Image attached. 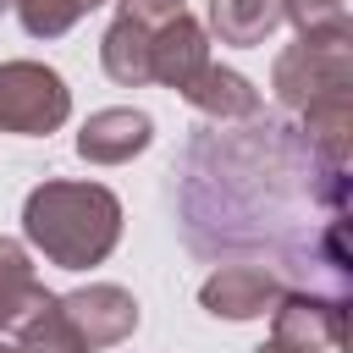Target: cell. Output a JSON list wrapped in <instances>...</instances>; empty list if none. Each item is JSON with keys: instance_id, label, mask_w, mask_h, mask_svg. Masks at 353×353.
Instances as JSON below:
<instances>
[{"instance_id": "obj_1", "label": "cell", "mask_w": 353, "mask_h": 353, "mask_svg": "<svg viewBox=\"0 0 353 353\" xmlns=\"http://www.w3.org/2000/svg\"><path fill=\"white\" fill-rule=\"evenodd\" d=\"M22 237L50 265L88 270L121 237V199L105 182H39L22 204Z\"/></svg>"}, {"instance_id": "obj_2", "label": "cell", "mask_w": 353, "mask_h": 353, "mask_svg": "<svg viewBox=\"0 0 353 353\" xmlns=\"http://www.w3.org/2000/svg\"><path fill=\"white\" fill-rule=\"evenodd\" d=\"M270 94L287 110H303L325 94H353V28L347 33H298L270 66Z\"/></svg>"}, {"instance_id": "obj_3", "label": "cell", "mask_w": 353, "mask_h": 353, "mask_svg": "<svg viewBox=\"0 0 353 353\" xmlns=\"http://www.w3.org/2000/svg\"><path fill=\"white\" fill-rule=\"evenodd\" d=\"M72 116V88L44 61H0V132L44 138Z\"/></svg>"}, {"instance_id": "obj_4", "label": "cell", "mask_w": 353, "mask_h": 353, "mask_svg": "<svg viewBox=\"0 0 353 353\" xmlns=\"http://www.w3.org/2000/svg\"><path fill=\"white\" fill-rule=\"evenodd\" d=\"M270 336H281L303 353H336L347 342V298L314 292V287H287L270 309Z\"/></svg>"}, {"instance_id": "obj_5", "label": "cell", "mask_w": 353, "mask_h": 353, "mask_svg": "<svg viewBox=\"0 0 353 353\" xmlns=\"http://www.w3.org/2000/svg\"><path fill=\"white\" fill-rule=\"evenodd\" d=\"M61 309H66V320L83 336L88 353L116 347V342H127L138 331V298L127 287H116V281H88L77 292H61Z\"/></svg>"}, {"instance_id": "obj_6", "label": "cell", "mask_w": 353, "mask_h": 353, "mask_svg": "<svg viewBox=\"0 0 353 353\" xmlns=\"http://www.w3.org/2000/svg\"><path fill=\"white\" fill-rule=\"evenodd\" d=\"M287 292V281L270 270V265H221L204 287H199V303L215 314V320H259L276 309V298Z\"/></svg>"}, {"instance_id": "obj_7", "label": "cell", "mask_w": 353, "mask_h": 353, "mask_svg": "<svg viewBox=\"0 0 353 353\" xmlns=\"http://www.w3.org/2000/svg\"><path fill=\"white\" fill-rule=\"evenodd\" d=\"M204 61H210V28H204L199 17L176 11L171 22H160V28L149 33V83L182 94Z\"/></svg>"}, {"instance_id": "obj_8", "label": "cell", "mask_w": 353, "mask_h": 353, "mask_svg": "<svg viewBox=\"0 0 353 353\" xmlns=\"http://www.w3.org/2000/svg\"><path fill=\"white\" fill-rule=\"evenodd\" d=\"M154 143V121L132 105H110V110H94L77 132V154L88 165H127L132 154H143Z\"/></svg>"}, {"instance_id": "obj_9", "label": "cell", "mask_w": 353, "mask_h": 353, "mask_svg": "<svg viewBox=\"0 0 353 353\" xmlns=\"http://www.w3.org/2000/svg\"><path fill=\"white\" fill-rule=\"evenodd\" d=\"M182 99H188L199 116H210L215 127H226V121H254V116H259V88H254L237 66H221V61H204V66L193 72V83L182 88Z\"/></svg>"}, {"instance_id": "obj_10", "label": "cell", "mask_w": 353, "mask_h": 353, "mask_svg": "<svg viewBox=\"0 0 353 353\" xmlns=\"http://www.w3.org/2000/svg\"><path fill=\"white\" fill-rule=\"evenodd\" d=\"M303 116V143L325 160V165H347V149H353V94H325L314 105L298 110Z\"/></svg>"}, {"instance_id": "obj_11", "label": "cell", "mask_w": 353, "mask_h": 353, "mask_svg": "<svg viewBox=\"0 0 353 353\" xmlns=\"http://www.w3.org/2000/svg\"><path fill=\"white\" fill-rule=\"evenodd\" d=\"M11 347L17 353H88L83 347V336L72 331V320H66V309H61V292H44L17 325H11Z\"/></svg>"}, {"instance_id": "obj_12", "label": "cell", "mask_w": 353, "mask_h": 353, "mask_svg": "<svg viewBox=\"0 0 353 353\" xmlns=\"http://www.w3.org/2000/svg\"><path fill=\"white\" fill-rule=\"evenodd\" d=\"M149 33H154V28H138V22H127V17H116V22L105 28V39H99V66H105L110 83H121V88H143V83H149Z\"/></svg>"}, {"instance_id": "obj_13", "label": "cell", "mask_w": 353, "mask_h": 353, "mask_svg": "<svg viewBox=\"0 0 353 353\" xmlns=\"http://www.w3.org/2000/svg\"><path fill=\"white\" fill-rule=\"evenodd\" d=\"M281 28V0H210V33L221 44H265Z\"/></svg>"}, {"instance_id": "obj_14", "label": "cell", "mask_w": 353, "mask_h": 353, "mask_svg": "<svg viewBox=\"0 0 353 353\" xmlns=\"http://www.w3.org/2000/svg\"><path fill=\"white\" fill-rule=\"evenodd\" d=\"M50 287L39 281V270H33V259H28V248L17 243V237H0V325L11 331L39 298H44Z\"/></svg>"}, {"instance_id": "obj_15", "label": "cell", "mask_w": 353, "mask_h": 353, "mask_svg": "<svg viewBox=\"0 0 353 353\" xmlns=\"http://www.w3.org/2000/svg\"><path fill=\"white\" fill-rule=\"evenodd\" d=\"M11 6H17L22 28H28L33 39H61L77 17H88V11L105 6V0H11Z\"/></svg>"}, {"instance_id": "obj_16", "label": "cell", "mask_w": 353, "mask_h": 353, "mask_svg": "<svg viewBox=\"0 0 353 353\" xmlns=\"http://www.w3.org/2000/svg\"><path fill=\"white\" fill-rule=\"evenodd\" d=\"M281 22H292L298 33H347V0H281Z\"/></svg>"}, {"instance_id": "obj_17", "label": "cell", "mask_w": 353, "mask_h": 353, "mask_svg": "<svg viewBox=\"0 0 353 353\" xmlns=\"http://www.w3.org/2000/svg\"><path fill=\"white\" fill-rule=\"evenodd\" d=\"M176 11H188L182 0H116V17H127V22H138V28H160V22H171Z\"/></svg>"}, {"instance_id": "obj_18", "label": "cell", "mask_w": 353, "mask_h": 353, "mask_svg": "<svg viewBox=\"0 0 353 353\" xmlns=\"http://www.w3.org/2000/svg\"><path fill=\"white\" fill-rule=\"evenodd\" d=\"M254 353H303V347H292V342H281V336H270V342H259Z\"/></svg>"}, {"instance_id": "obj_19", "label": "cell", "mask_w": 353, "mask_h": 353, "mask_svg": "<svg viewBox=\"0 0 353 353\" xmlns=\"http://www.w3.org/2000/svg\"><path fill=\"white\" fill-rule=\"evenodd\" d=\"M0 353H17V347H11V342H0Z\"/></svg>"}, {"instance_id": "obj_20", "label": "cell", "mask_w": 353, "mask_h": 353, "mask_svg": "<svg viewBox=\"0 0 353 353\" xmlns=\"http://www.w3.org/2000/svg\"><path fill=\"white\" fill-rule=\"evenodd\" d=\"M6 6H11V0H0V11H6Z\"/></svg>"}]
</instances>
